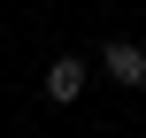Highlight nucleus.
Here are the masks:
<instances>
[{
    "instance_id": "nucleus-2",
    "label": "nucleus",
    "mask_w": 146,
    "mask_h": 138,
    "mask_svg": "<svg viewBox=\"0 0 146 138\" xmlns=\"http://www.w3.org/2000/svg\"><path fill=\"white\" fill-rule=\"evenodd\" d=\"M77 92H85V61H77V54H62V61L46 69V100H54V108H69Z\"/></svg>"
},
{
    "instance_id": "nucleus-1",
    "label": "nucleus",
    "mask_w": 146,
    "mask_h": 138,
    "mask_svg": "<svg viewBox=\"0 0 146 138\" xmlns=\"http://www.w3.org/2000/svg\"><path fill=\"white\" fill-rule=\"evenodd\" d=\"M100 69H108L115 85H146V46H131V38H115V46L100 54Z\"/></svg>"
}]
</instances>
